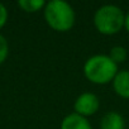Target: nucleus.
<instances>
[{"label": "nucleus", "instance_id": "obj_5", "mask_svg": "<svg viewBox=\"0 0 129 129\" xmlns=\"http://www.w3.org/2000/svg\"><path fill=\"white\" fill-rule=\"evenodd\" d=\"M114 92L121 99H129V70H119L111 81Z\"/></svg>", "mask_w": 129, "mask_h": 129}, {"label": "nucleus", "instance_id": "obj_3", "mask_svg": "<svg viewBox=\"0 0 129 129\" xmlns=\"http://www.w3.org/2000/svg\"><path fill=\"white\" fill-rule=\"evenodd\" d=\"M125 13L115 4H104L94 13V25L100 34L113 36L124 28Z\"/></svg>", "mask_w": 129, "mask_h": 129}, {"label": "nucleus", "instance_id": "obj_10", "mask_svg": "<svg viewBox=\"0 0 129 129\" xmlns=\"http://www.w3.org/2000/svg\"><path fill=\"white\" fill-rule=\"evenodd\" d=\"M9 54V44H8V41L7 38L0 34V64L4 63L7 57Z\"/></svg>", "mask_w": 129, "mask_h": 129}, {"label": "nucleus", "instance_id": "obj_6", "mask_svg": "<svg viewBox=\"0 0 129 129\" xmlns=\"http://www.w3.org/2000/svg\"><path fill=\"white\" fill-rule=\"evenodd\" d=\"M59 129H92V125L87 118L76 113H70L62 119Z\"/></svg>", "mask_w": 129, "mask_h": 129}, {"label": "nucleus", "instance_id": "obj_9", "mask_svg": "<svg viewBox=\"0 0 129 129\" xmlns=\"http://www.w3.org/2000/svg\"><path fill=\"white\" fill-rule=\"evenodd\" d=\"M109 57L116 63H123L128 58V49L124 46H114L109 51Z\"/></svg>", "mask_w": 129, "mask_h": 129}, {"label": "nucleus", "instance_id": "obj_7", "mask_svg": "<svg viewBox=\"0 0 129 129\" xmlns=\"http://www.w3.org/2000/svg\"><path fill=\"white\" fill-rule=\"evenodd\" d=\"M100 129H125V119L115 110L108 111L100 119Z\"/></svg>", "mask_w": 129, "mask_h": 129}, {"label": "nucleus", "instance_id": "obj_11", "mask_svg": "<svg viewBox=\"0 0 129 129\" xmlns=\"http://www.w3.org/2000/svg\"><path fill=\"white\" fill-rule=\"evenodd\" d=\"M7 22H8V10L3 3H0V29L5 25Z\"/></svg>", "mask_w": 129, "mask_h": 129}, {"label": "nucleus", "instance_id": "obj_2", "mask_svg": "<svg viewBox=\"0 0 129 129\" xmlns=\"http://www.w3.org/2000/svg\"><path fill=\"white\" fill-rule=\"evenodd\" d=\"M85 77L95 85H106L113 81L119 71L118 64L109 57V54H94L89 57L82 67Z\"/></svg>", "mask_w": 129, "mask_h": 129}, {"label": "nucleus", "instance_id": "obj_1", "mask_svg": "<svg viewBox=\"0 0 129 129\" xmlns=\"http://www.w3.org/2000/svg\"><path fill=\"white\" fill-rule=\"evenodd\" d=\"M43 17L48 27L56 32L64 33L74 28L76 12L72 5L64 0H51L43 9Z\"/></svg>", "mask_w": 129, "mask_h": 129}, {"label": "nucleus", "instance_id": "obj_8", "mask_svg": "<svg viewBox=\"0 0 129 129\" xmlns=\"http://www.w3.org/2000/svg\"><path fill=\"white\" fill-rule=\"evenodd\" d=\"M47 2L44 0H19L18 5L22 10L27 13H37L39 10H43Z\"/></svg>", "mask_w": 129, "mask_h": 129}, {"label": "nucleus", "instance_id": "obj_4", "mask_svg": "<svg viewBox=\"0 0 129 129\" xmlns=\"http://www.w3.org/2000/svg\"><path fill=\"white\" fill-rule=\"evenodd\" d=\"M100 108V99L96 94L94 92H82L80 94L74 103V113L89 118L94 114H96V111Z\"/></svg>", "mask_w": 129, "mask_h": 129}, {"label": "nucleus", "instance_id": "obj_12", "mask_svg": "<svg viewBox=\"0 0 129 129\" xmlns=\"http://www.w3.org/2000/svg\"><path fill=\"white\" fill-rule=\"evenodd\" d=\"M124 29L129 33V12L125 13V19H124Z\"/></svg>", "mask_w": 129, "mask_h": 129}]
</instances>
